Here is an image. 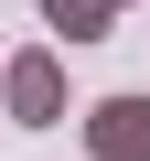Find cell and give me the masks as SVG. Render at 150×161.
Here are the masks:
<instances>
[{"label": "cell", "instance_id": "obj_1", "mask_svg": "<svg viewBox=\"0 0 150 161\" xmlns=\"http://www.w3.org/2000/svg\"><path fill=\"white\" fill-rule=\"evenodd\" d=\"M0 118H11V129H64V118H75V97H64V54H54V43L0 54Z\"/></svg>", "mask_w": 150, "mask_h": 161}, {"label": "cell", "instance_id": "obj_2", "mask_svg": "<svg viewBox=\"0 0 150 161\" xmlns=\"http://www.w3.org/2000/svg\"><path fill=\"white\" fill-rule=\"evenodd\" d=\"M75 129H86L97 161H150V86H118L97 108H75Z\"/></svg>", "mask_w": 150, "mask_h": 161}, {"label": "cell", "instance_id": "obj_3", "mask_svg": "<svg viewBox=\"0 0 150 161\" xmlns=\"http://www.w3.org/2000/svg\"><path fill=\"white\" fill-rule=\"evenodd\" d=\"M43 22H54L64 43H107V22H118V0H43Z\"/></svg>", "mask_w": 150, "mask_h": 161}, {"label": "cell", "instance_id": "obj_4", "mask_svg": "<svg viewBox=\"0 0 150 161\" xmlns=\"http://www.w3.org/2000/svg\"><path fill=\"white\" fill-rule=\"evenodd\" d=\"M118 11H129V0H118Z\"/></svg>", "mask_w": 150, "mask_h": 161}]
</instances>
